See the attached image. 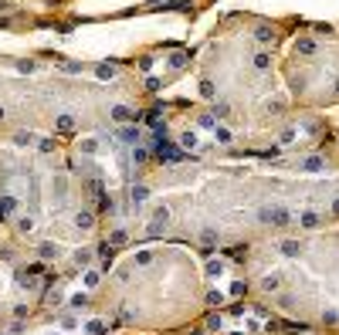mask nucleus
Returning <instances> with one entry per match:
<instances>
[{
	"instance_id": "nucleus-1",
	"label": "nucleus",
	"mask_w": 339,
	"mask_h": 335,
	"mask_svg": "<svg viewBox=\"0 0 339 335\" xmlns=\"http://www.w3.org/2000/svg\"><path fill=\"white\" fill-rule=\"evenodd\" d=\"M150 129V163L102 220L98 244L112 251L173 241L210 258L339 223V152L329 142L275 159H190Z\"/></svg>"
},
{
	"instance_id": "nucleus-5",
	"label": "nucleus",
	"mask_w": 339,
	"mask_h": 335,
	"mask_svg": "<svg viewBox=\"0 0 339 335\" xmlns=\"http://www.w3.org/2000/svg\"><path fill=\"white\" fill-rule=\"evenodd\" d=\"M278 78L299 112H339V27L299 17L278 51Z\"/></svg>"
},
{
	"instance_id": "nucleus-3",
	"label": "nucleus",
	"mask_w": 339,
	"mask_h": 335,
	"mask_svg": "<svg viewBox=\"0 0 339 335\" xmlns=\"http://www.w3.org/2000/svg\"><path fill=\"white\" fill-rule=\"evenodd\" d=\"M98 271L85 312L105 322L109 335H176L227 301L210 261L187 244H129L98 261Z\"/></svg>"
},
{
	"instance_id": "nucleus-6",
	"label": "nucleus",
	"mask_w": 339,
	"mask_h": 335,
	"mask_svg": "<svg viewBox=\"0 0 339 335\" xmlns=\"http://www.w3.org/2000/svg\"><path fill=\"white\" fill-rule=\"evenodd\" d=\"M329 146L339 152V112H333V115H329Z\"/></svg>"
},
{
	"instance_id": "nucleus-2",
	"label": "nucleus",
	"mask_w": 339,
	"mask_h": 335,
	"mask_svg": "<svg viewBox=\"0 0 339 335\" xmlns=\"http://www.w3.org/2000/svg\"><path fill=\"white\" fill-rule=\"evenodd\" d=\"M299 17L231 10L190 58L193 102H156L146 115L190 159H275L329 142V115L299 112L282 88L278 51Z\"/></svg>"
},
{
	"instance_id": "nucleus-7",
	"label": "nucleus",
	"mask_w": 339,
	"mask_h": 335,
	"mask_svg": "<svg viewBox=\"0 0 339 335\" xmlns=\"http://www.w3.org/2000/svg\"><path fill=\"white\" fill-rule=\"evenodd\" d=\"M264 335H305V332H295L288 325H278V329H271V332H264Z\"/></svg>"
},
{
	"instance_id": "nucleus-4",
	"label": "nucleus",
	"mask_w": 339,
	"mask_h": 335,
	"mask_svg": "<svg viewBox=\"0 0 339 335\" xmlns=\"http://www.w3.org/2000/svg\"><path fill=\"white\" fill-rule=\"evenodd\" d=\"M234 298L305 335H339V223L285 230L227 254Z\"/></svg>"
}]
</instances>
